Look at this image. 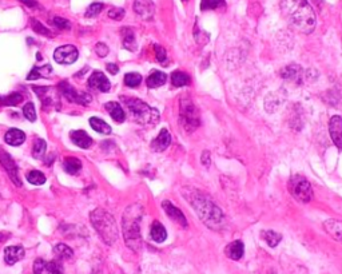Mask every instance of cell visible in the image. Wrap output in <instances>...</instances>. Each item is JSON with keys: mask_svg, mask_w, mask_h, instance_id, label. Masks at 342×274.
<instances>
[{"mask_svg": "<svg viewBox=\"0 0 342 274\" xmlns=\"http://www.w3.org/2000/svg\"><path fill=\"white\" fill-rule=\"evenodd\" d=\"M143 215V207L140 205H131L126 209L122 219V226H123V236H125L126 245L133 249V250H139L142 245L140 240V219Z\"/></svg>", "mask_w": 342, "mask_h": 274, "instance_id": "cell-3", "label": "cell"}, {"mask_svg": "<svg viewBox=\"0 0 342 274\" xmlns=\"http://www.w3.org/2000/svg\"><path fill=\"white\" fill-rule=\"evenodd\" d=\"M207 155H210V154H208V151H204V155H202V163H204V165H206V166H207L208 163H210V161H208V159H206L207 158Z\"/></svg>", "mask_w": 342, "mask_h": 274, "instance_id": "cell-46", "label": "cell"}, {"mask_svg": "<svg viewBox=\"0 0 342 274\" xmlns=\"http://www.w3.org/2000/svg\"><path fill=\"white\" fill-rule=\"evenodd\" d=\"M24 4L28 5L30 8H35V7H37V3L35 1V0H22Z\"/></svg>", "mask_w": 342, "mask_h": 274, "instance_id": "cell-45", "label": "cell"}, {"mask_svg": "<svg viewBox=\"0 0 342 274\" xmlns=\"http://www.w3.org/2000/svg\"><path fill=\"white\" fill-rule=\"evenodd\" d=\"M262 238H264L265 241L268 242V245L270 247H275L281 242V240H282V237H281V234H278V233L273 232V230H266V232H262Z\"/></svg>", "mask_w": 342, "mask_h": 274, "instance_id": "cell-31", "label": "cell"}, {"mask_svg": "<svg viewBox=\"0 0 342 274\" xmlns=\"http://www.w3.org/2000/svg\"><path fill=\"white\" fill-rule=\"evenodd\" d=\"M59 89L62 94L65 95L66 99H68L69 102L79 103V104H88L91 102V95L88 93H76L72 86H69L68 82H62L59 84Z\"/></svg>", "mask_w": 342, "mask_h": 274, "instance_id": "cell-8", "label": "cell"}, {"mask_svg": "<svg viewBox=\"0 0 342 274\" xmlns=\"http://www.w3.org/2000/svg\"><path fill=\"white\" fill-rule=\"evenodd\" d=\"M122 101L129 108L130 114L139 125H155L159 122V111L142 102L138 98L122 97Z\"/></svg>", "mask_w": 342, "mask_h": 274, "instance_id": "cell-5", "label": "cell"}, {"mask_svg": "<svg viewBox=\"0 0 342 274\" xmlns=\"http://www.w3.org/2000/svg\"><path fill=\"white\" fill-rule=\"evenodd\" d=\"M51 23L54 24L55 27L59 28V30H69V27H71V24H69V22L67 20V19L59 18V16H56V18L52 19Z\"/></svg>", "mask_w": 342, "mask_h": 274, "instance_id": "cell-40", "label": "cell"}, {"mask_svg": "<svg viewBox=\"0 0 342 274\" xmlns=\"http://www.w3.org/2000/svg\"><path fill=\"white\" fill-rule=\"evenodd\" d=\"M166 80L167 76L165 72H162V71H154L153 74L147 78L146 83H147L148 89H158V87H161V86L166 83Z\"/></svg>", "mask_w": 342, "mask_h": 274, "instance_id": "cell-23", "label": "cell"}, {"mask_svg": "<svg viewBox=\"0 0 342 274\" xmlns=\"http://www.w3.org/2000/svg\"><path fill=\"white\" fill-rule=\"evenodd\" d=\"M27 179L30 183H33V185H36V186H40L43 185L44 182H46V177H44V174L40 171H37V170H33V171H30L27 174Z\"/></svg>", "mask_w": 342, "mask_h": 274, "instance_id": "cell-34", "label": "cell"}, {"mask_svg": "<svg viewBox=\"0 0 342 274\" xmlns=\"http://www.w3.org/2000/svg\"><path fill=\"white\" fill-rule=\"evenodd\" d=\"M108 16H110L111 19H114V20H122L123 16H125V9L118 8V7L111 8L110 11H108Z\"/></svg>", "mask_w": 342, "mask_h": 274, "instance_id": "cell-42", "label": "cell"}, {"mask_svg": "<svg viewBox=\"0 0 342 274\" xmlns=\"http://www.w3.org/2000/svg\"><path fill=\"white\" fill-rule=\"evenodd\" d=\"M186 201H189L193 206L195 213L198 214L202 222L210 229H219L222 226L225 217L222 210L214 204L213 201L207 198L205 194H201L199 191H191L185 194Z\"/></svg>", "mask_w": 342, "mask_h": 274, "instance_id": "cell-2", "label": "cell"}, {"mask_svg": "<svg viewBox=\"0 0 342 274\" xmlns=\"http://www.w3.org/2000/svg\"><path fill=\"white\" fill-rule=\"evenodd\" d=\"M23 101V95L19 93H12L7 95V97L0 98V104H4V106H16L19 103Z\"/></svg>", "mask_w": 342, "mask_h": 274, "instance_id": "cell-32", "label": "cell"}, {"mask_svg": "<svg viewBox=\"0 0 342 274\" xmlns=\"http://www.w3.org/2000/svg\"><path fill=\"white\" fill-rule=\"evenodd\" d=\"M150 236L153 238V241L161 243V242H163L167 238V232L166 229L163 228L162 223L155 221L153 223V226H151V230H150Z\"/></svg>", "mask_w": 342, "mask_h": 274, "instance_id": "cell-25", "label": "cell"}, {"mask_svg": "<svg viewBox=\"0 0 342 274\" xmlns=\"http://www.w3.org/2000/svg\"><path fill=\"white\" fill-rule=\"evenodd\" d=\"M329 131L333 143L337 146L338 149L342 150V118L338 115H334L330 122H329Z\"/></svg>", "mask_w": 342, "mask_h": 274, "instance_id": "cell-13", "label": "cell"}, {"mask_svg": "<svg viewBox=\"0 0 342 274\" xmlns=\"http://www.w3.org/2000/svg\"><path fill=\"white\" fill-rule=\"evenodd\" d=\"M170 144H171L170 133H169L166 129H163V130H161V133H159V135H158L157 138L153 140V143H151V149H153L154 151H157V153H162V151H165Z\"/></svg>", "mask_w": 342, "mask_h": 274, "instance_id": "cell-16", "label": "cell"}, {"mask_svg": "<svg viewBox=\"0 0 342 274\" xmlns=\"http://www.w3.org/2000/svg\"><path fill=\"white\" fill-rule=\"evenodd\" d=\"M51 72H52V68H51V66L50 65L43 66V67H34L33 71L28 74L27 79L28 80L39 79V78H42V76H47V75H50Z\"/></svg>", "mask_w": 342, "mask_h": 274, "instance_id": "cell-28", "label": "cell"}, {"mask_svg": "<svg viewBox=\"0 0 342 274\" xmlns=\"http://www.w3.org/2000/svg\"><path fill=\"white\" fill-rule=\"evenodd\" d=\"M182 1H186V0H182Z\"/></svg>", "mask_w": 342, "mask_h": 274, "instance_id": "cell-47", "label": "cell"}, {"mask_svg": "<svg viewBox=\"0 0 342 274\" xmlns=\"http://www.w3.org/2000/svg\"><path fill=\"white\" fill-rule=\"evenodd\" d=\"M104 108L108 111V114H110V116H111L112 119L115 122H118V123H122V122L126 119L125 110L122 108V106H120L118 102L106 103V104H104Z\"/></svg>", "mask_w": 342, "mask_h": 274, "instance_id": "cell-21", "label": "cell"}, {"mask_svg": "<svg viewBox=\"0 0 342 274\" xmlns=\"http://www.w3.org/2000/svg\"><path fill=\"white\" fill-rule=\"evenodd\" d=\"M90 219L103 242H106L107 245L115 243L118 240V225L111 214L103 209H95L90 215Z\"/></svg>", "mask_w": 342, "mask_h": 274, "instance_id": "cell-4", "label": "cell"}, {"mask_svg": "<svg viewBox=\"0 0 342 274\" xmlns=\"http://www.w3.org/2000/svg\"><path fill=\"white\" fill-rule=\"evenodd\" d=\"M63 169H65V171L67 174L75 175L82 170V162L75 157H67V158H65V162H63Z\"/></svg>", "mask_w": 342, "mask_h": 274, "instance_id": "cell-24", "label": "cell"}, {"mask_svg": "<svg viewBox=\"0 0 342 274\" xmlns=\"http://www.w3.org/2000/svg\"><path fill=\"white\" fill-rule=\"evenodd\" d=\"M122 40H123V46L126 50H130V51L137 50V42H135L134 33L131 28L126 27L122 30Z\"/></svg>", "mask_w": 342, "mask_h": 274, "instance_id": "cell-26", "label": "cell"}, {"mask_svg": "<svg viewBox=\"0 0 342 274\" xmlns=\"http://www.w3.org/2000/svg\"><path fill=\"white\" fill-rule=\"evenodd\" d=\"M154 50H155V54H157V59L159 63H162V65H165L167 62V52L166 50L163 48V47H161L159 44H155L154 46Z\"/></svg>", "mask_w": 342, "mask_h": 274, "instance_id": "cell-41", "label": "cell"}, {"mask_svg": "<svg viewBox=\"0 0 342 274\" xmlns=\"http://www.w3.org/2000/svg\"><path fill=\"white\" fill-rule=\"evenodd\" d=\"M5 142L11 146H20L26 140V134L19 129H9L4 135Z\"/></svg>", "mask_w": 342, "mask_h": 274, "instance_id": "cell-22", "label": "cell"}, {"mask_svg": "<svg viewBox=\"0 0 342 274\" xmlns=\"http://www.w3.org/2000/svg\"><path fill=\"white\" fill-rule=\"evenodd\" d=\"M88 86L94 90H98L101 93H108L111 89V84L106 78V75L101 72V71H95L90 79H88Z\"/></svg>", "mask_w": 342, "mask_h": 274, "instance_id": "cell-12", "label": "cell"}, {"mask_svg": "<svg viewBox=\"0 0 342 274\" xmlns=\"http://www.w3.org/2000/svg\"><path fill=\"white\" fill-rule=\"evenodd\" d=\"M35 274H63V268L58 261H44L42 258L35 261L34 264Z\"/></svg>", "mask_w": 342, "mask_h": 274, "instance_id": "cell-10", "label": "cell"}, {"mask_svg": "<svg viewBox=\"0 0 342 274\" xmlns=\"http://www.w3.org/2000/svg\"><path fill=\"white\" fill-rule=\"evenodd\" d=\"M23 114H24V116L27 118L28 121L34 122L35 119H36V111H35V106H34L31 102L27 103V104L23 107Z\"/></svg>", "mask_w": 342, "mask_h": 274, "instance_id": "cell-39", "label": "cell"}, {"mask_svg": "<svg viewBox=\"0 0 342 274\" xmlns=\"http://www.w3.org/2000/svg\"><path fill=\"white\" fill-rule=\"evenodd\" d=\"M24 257V249L22 246H8L4 250V260L8 265H14Z\"/></svg>", "mask_w": 342, "mask_h": 274, "instance_id": "cell-19", "label": "cell"}, {"mask_svg": "<svg viewBox=\"0 0 342 274\" xmlns=\"http://www.w3.org/2000/svg\"><path fill=\"white\" fill-rule=\"evenodd\" d=\"M103 8H104V5L102 3H93V4L88 7L87 11H86V16L87 18H95V16H98V15L102 12Z\"/></svg>", "mask_w": 342, "mask_h": 274, "instance_id": "cell-38", "label": "cell"}, {"mask_svg": "<svg viewBox=\"0 0 342 274\" xmlns=\"http://www.w3.org/2000/svg\"><path fill=\"white\" fill-rule=\"evenodd\" d=\"M78 50L72 44L58 47L54 52V59L59 65H71L78 59Z\"/></svg>", "mask_w": 342, "mask_h": 274, "instance_id": "cell-9", "label": "cell"}, {"mask_svg": "<svg viewBox=\"0 0 342 274\" xmlns=\"http://www.w3.org/2000/svg\"><path fill=\"white\" fill-rule=\"evenodd\" d=\"M106 67H107V71H108V72H110V74H112V75L118 74V71H119L118 66L114 65V63H108Z\"/></svg>", "mask_w": 342, "mask_h": 274, "instance_id": "cell-44", "label": "cell"}, {"mask_svg": "<svg viewBox=\"0 0 342 274\" xmlns=\"http://www.w3.org/2000/svg\"><path fill=\"white\" fill-rule=\"evenodd\" d=\"M225 5V0H201V9L207 11V9H215L218 7Z\"/></svg>", "mask_w": 342, "mask_h": 274, "instance_id": "cell-36", "label": "cell"}, {"mask_svg": "<svg viewBox=\"0 0 342 274\" xmlns=\"http://www.w3.org/2000/svg\"><path fill=\"white\" fill-rule=\"evenodd\" d=\"M0 163H1V166L5 169V171L8 172L9 178L14 181L15 185L22 186V182L19 179L18 166H16V163L14 162V159L9 157L8 153L4 151L3 149H0Z\"/></svg>", "mask_w": 342, "mask_h": 274, "instance_id": "cell-11", "label": "cell"}, {"mask_svg": "<svg viewBox=\"0 0 342 274\" xmlns=\"http://www.w3.org/2000/svg\"><path fill=\"white\" fill-rule=\"evenodd\" d=\"M31 26H33V30L35 33L40 34V35H46V36H52L51 31H50L48 28L44 27L40 22H37L36 19H33V20H31Z\"/></svg>", "mask_w": 342, "mask_h": 274, "instance_id": "cell-37", "label": "cell"}, {"mask_svg": "<svg viewBox=\"0 0 342 274\" xmlns=\"http://www.w3.org/2000/svg\"><path fill=\"white\" fill-rule=\"evenodd\" d=\"M245 253V245L242 241H234L226 246V256L234 261L240 260Z\"/></svg>", "mask_w": 342, "mask_h": 274, "instance_id": "cell-20", "label": "cell"}, {"mask_svg": "<svg viewBox=\"0 0 342 274\" xmlns=\"http://www.w3.org/2000/svg\"><path fill=\"white\" fill-rule=\"evenodd\" d=\"M281 11L291 27L302 34H310L315 28V14L308 0H281Z\"/></svg>", "mask_w": 342, "mask_h": 274, "instance_id": "cell-1", "label": "cell"}, {"mask_svg": "<svg viewBox=\"0 0 342 274\" xmlns=\"http://www.w3.org/2000/svg\"><path fill=\"white\" fill-rule=\"evenodd\" d=\"M135 12L144 20H150L154 16V4L151 0H135L134 1Z\"/></svg>", "mask_w": 342, "mask_h": 274, "instance_id": "cell-15", "label": "cell"}, {"mask_svg": "<svg viewBox=\"0 0 342 274\" xmlns=\"http://www.w3.org/2000/svg\"><path fill=\"white\" fill-rule=\"evenodd\" d=\"M324 229L330 237H333L336 241L342 243V221L328 219L324 222Z\"/></svg>", "mask_w": 342, "mask_h": 274, "instance_id": "cell-17", "label": "cell"}, {"mask_svg": "<svg viewBox=\"0 0 342 274\" xmlns=\"http://www.w3.org/2000/svg\"><path fill=\"white\" fill-rule=\"evenodd\" d=\"M171 82H172L174 87H183V86H187L190 83V76L182 71H175L171 75Z\"/></svg>", "mask_w": 342, "mask_h": 274, "instance_id": "cell-29", "label": "cell"}, {"mask_svg": "<svg viewBox=\"0 0 342 274\" xmlns=\"http://www.w3.org/2000/svg\"><path fill=\"white\" fill-rule=\"evenodd\" d=\"M180 125L189 133H193L199 126L198 110L189 98L180 101Z\"/></svg>", "mask_w": 342, "mask_h": 274, "instance_id": "cell-6", "label": "cell"}, {"mask_svg": "<svg viewBox=\"0 0 342 274\" xmlns=\"http://www.w3.org/2000/svg\"><path fill=\"white\" fill-rule=\"evenodd\" d=\"M291 195L302 204H308L313 200V189L310 182L301 175H293L289 182Z\"/></svg>", "mask_w": 342, "mask_h": 274, "instance_id": "cell-7", "label": "cell"}, {"mask_svg": "<svg viewBox=\"0 0 342 274\" xmlns=\"http://www.w3.org/2000/svg\"><path fill=\"white\" fill-rule=\"evenodd\" d=\"M95 51H97L98 56L104 58V56H107V54H108V47H107L106 44H103V43H99V44H97V47H95Z\"/></svg>", "mask_w": 342, "mask_h": 274, "instance_id": "cell-43", "label": "cell"}, {"mask_svg": "<svg viewBox=\"0 0 342 274\" xmlns=\"http://www.w3.org/2000/svg\"><path fill=\"white\" fill-rule=\"evenodd\" d=\"M162 207L163 210L166 211L167 215H169L174 222L179 223L182 228H187V221H186V217L183 215V213H182L178 207H175L174 205L171 204L170 201H163Z\"/></svg>", "mask_w": 342, "mask_h": 274, "instance_id": "cell-14", "label": "cell"}, {"mask_svg": "<svg viewBox=\"0 0 342 274\" xmlns=\"http://www.w3.org/2000/svg\"><path fill=\"white\" fill-rule=\"evenodd\" d=\"M90 125L93 127L94 130L101 133V134H111V127L107 125L106 122L102 121L101 118H91L90 119Z\"/></svg>", "mask_w": 342, "mask_h": 274, "instance_id": "cell-27", "label": "cell"}, {"mask_svg": "<svg viewBox=\"0 0 342 274\" xmlns=\"http://www.w3.org/2000/svg\"><path fill=\"white\" fill-rule=\"evenodd\" d=\"M46 149H47L46 140L40 139V138L35 140V143H34V149H33L34 158H36V159L43 158V155H44V153H46Z\"/></svg>", "mask_w": 342, "mask_h": 274, "instance_id": "cell-33", "label": "cell"}, {"mask_svg": "<svg viewBox=\"0 0 342 274\" xmlns=\"http://www.w3.org/2000/svg\"><path fill=\"white\" fill-rule=\"evenodd\" d=\"M140 82H142V76H140V74H138V72H129V74H126L125 76V84L126 86H129V87H138L139 84H140Z\"/></svg>", "mask_w": 342, "mask_h": 274, "instance_id": "cell-35", "label": "cell"}, {"mask_svg": "<svg viewBox=\"0 0 342 274\" xmlns=\"http://www.w3.org/2000/svg\"><path fill=\"white\" fill-rule=\"evenodd\" d=\"M69 138H71V140H72L76 146H79L80 149H88V147L93 144L91 137L83 130L72 131V133L69 134Z\"/></svg>", "mask_w": 342, "mask_h": 274, "instance_id": "cell-18", "label": "cell"}, {"mask_svg": "<svg viewBox=\"0 0 342 274\" xmlns=\"http://www.w3.org/2000/svg\"><path fill=\"white\" fill-rule=\"evenodd\" d=\"M54 253H55L56 258L59 260H69L72 257V249L68 247L65 243H58L55 247H54Z\"/></svg>", "mask_w": 342, "mask_h": 274, "instance_id": "cell-30", "label": "cell"}]
</instances>
